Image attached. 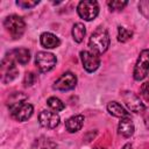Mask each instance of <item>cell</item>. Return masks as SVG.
Returning a JSON list of instances; mask_svg holds the SVG:
<instances>
[{"mask_svg":"<svg viewBox=\"0 0 149 149\" xmlns=\"http://www.w3.org/2000/svg\"><path fill=\"white\" fill-rule=\"evenodd\" d=\"M56 56L48 51H38L35 56V64L40 72H49L56 65Z\"/></svg>","mask_w":149,"mask_h":149,"instance_id":"cell-5","label":"cell"},{"mask_svg":"<svg viewBox=\"0 0 149 149\" xmlns=\"http://www.w3.org/2000/svg\"><path fill=\"white\" fill-rule=\"evenodd\" d=\"M109 43H111L109 34L107 29L102 27H99L98 29H95L88 40V47L91 51L97 55H101L105 51H107Z\"/></svg>","mask_w":149,"mask_h":149,"instance_id":"cell-1","label":"cell"},{"mask_svg":"<svg viewBox=\"0 0 149 149\" xmlns=\"http://www.w3.org/2000/svg\"><path fill=\"white\" fill-rule=\"evenodd\" d=\"M95 149H105V148H100V147H99V148H95Z\"/></svg>","mask_w":149,"mask_h":149,"instance_id":"cell-27","label":"cell"},{"mask_svg":"<svg viewBox=\"0 0 149 149\" xmlns=\"http://www.w3.org/2000/svg\"><path fill=\"white\" fill-rule=\"evenodd\" d=\"M118 132L123 137H130L134 134L135 127H134V123L130 120V118H122L120 120L119 127H118Z\"/></svg>","mask_w":149,"mask_h":149,"instance_id":"cell-15","label":"cell"},{"mask_svg":"<svg viewBox=\"0 0 149 149\" xmlns=\"http://www.w3.org/2000/svg\"><path fill=\"white\" fill-rule=\"evenodd\" d=\"M77 13L85 21H92L99 14V5L94 0H83L77 6Z\"/></svg>","mask_w":149,"mask_h":149,"instance_id":"cell-3","label":"cell"},{"mask_svg":"<svg viewBox=\"0 0 149 149\" xmlns=\"http://www.w3.org/2000/svg\"><path fill=\"white\" fill-rule=\"evenodd\" d=\"M33 112H34V107L28 101L21 102L20 105L9 109V113H10L12 118L15 119L16 121H21V122L27 121L33 115Z\"/></svg>","mask_w":149,"mask_h":149,"instance_id":"cell-7","label":"cell"},{"mask_svg":"<svg viewBox=\"0 0 149 149\" xmlns=\"http://www.w3.org/2000/svg\"><path fill=\"white\" fill-rule=\"evenodd\" d=\"M80 59H81L83 68L87 72H94L100 65L99 55H97L92 51H87V50L80 51Z\"/></svg>","mask_w":149,"mask_h":149,"instance_id":"cell-10","label":"cell"},{"mask_svg":"<svg viewBox=\"0 0 149 149\" xmlns=\"http://www.w3.org/2000/svg\"><path fill=\"white\" fill-rule=\"evenodd\" d=\"M121 149H132V144L130 143H126Z\"/></svg>","mask_w":149,"mask_h":149,"instance_id":"cell-25","label":"cell"},{"mask_svg":"<svg viewBox=\"0 0 149 149\" xmlns=\"http://www.w3.org/2000/svg\"><path fill=\"white\" fill-rule=\"evenodd\" d=\"M132 36H133V31H130V30H128L127 28L121 27V26L118 27V41H119V42L125 43V42H127L129 38H132Z\"/></svg>","mask_w":149,"mask_h":149,"instance_id":"cell-19","label":"cell"},{"mask_svg":"<svg viewBox=\"0 0 149 149\" xmlns=\"http://www.w3.org/2000/svg\"><path fill=\"white\" fill-rule=\"evenodd\" d=\"M19 74V70L15 65V62L5 56L1 61V80L2 83L7 84V83H10L12 80H14Z\"/></svg>","mask_w":149,"mask_h":149,"instance_id":"cell-6","label":"cell"},{"mask_svg":"<svg viewBox=\"0 0 149 149\" xmlns=\"http://www.w3.org/2000/svg\"><path fill=\"white\" fill-rule=\"evenodd\" d=\"M40 149H52V148H50V147H41Z\"/></svg>","mask_w":149,"mask_h":149,"instance_id":"cell-26","label":"cell"},{"mask_svg":"<svg viewBox=\"0 0 149 149\" xmlns=\"http://www.w3.org/2000/svg\"><path fill=\"white\" fill-rule=\"evenodd\" d=\"M77 85V77L74 73L68 71L64 72L52 85V87L55 90L58 91H70L72 88H74V86Z\"/></svg>","mask_w":149,"mask_h":149,"instance_id":"cell-8","label":"cell"},{"mask_svg":"<svg viewBox=\"0 0 149 149\" xmlns=\"http://www.w3.org/2000/svg\"><path fill=\"white\" fill-rule=\"evenodd\" d=\"M149 72V49H144L140 52L136 64L134 66L133 77L135 80H143Z\"/></svg>","mask_w":149,"mask_h":149,"instance_id":"cell-4","label":"cell"},{"mask_svg":"<svg viewBox=\"0 0 149 149\" xmlns=\"http://www.w3.org/2000/svg\"><path fill=\"white\" fill-rule=\"evenodd\" d=\"M127 3H128L127 1H120V0H112V1H108V2H107L108 7H109V9H111L112 12L123 9V8L127 6Z\"/></svg>","mask_w":149,"mask_h":149,"instance_id":"cell-20","label":"cell"},{"mask_svg":"<svg viewBox=\"0 0 149 149\" xmlns=\"http://www.w3.org/2000/svg\"><path fill=\"white\" fill-rule=\"evenodd\" d=\"M6 56L12 58L15 63L26 65L30 59V51L26 48H17V49H13L9 52H7Z\"/></svg>","mask_w":149,"mask_h":149,"instance_id":"cell-12","label":"cell"},{"mask_svg":"<svg viewBox=\"0 0 149 149\" xmlns=\"http://www.w3.org/2000/svg\"><path fill=\"white\" fill-rule=\"evenodd\" d=\"M3 26L14 40L20 38L26 30V23H24L23 19L19 15H15V14L8 15L3 20Z\"/></svg>","mask_w":149,"mask_h":149,"instance_id":"cell-2","label":"cell"},{"mask_svg":"<svg viewBox=\"0 0 149 149\" xmlns=\"http://www.w3.org/2000/svg\"><path fill=\"white\" fill-rule=\"evenodd\" d=\"M140 94H141V97H142L147 102H149V81L143 83V84L141 85Z\"/></svg>","mask_w":149,"mask_h":149,"instance_id":"cell-24","label":"cell"},{"mask_svg":"<svg viewBox=\"0 0 149 149\" xmlns=\"http://www.w3.org/2000/svg\"><path fill=\"white\" fill-rule=\"evenodd\" d=\"M38 3H40L38 0H34V1H30V0H17L16 1V5L19 7H21V8H24V9L33 8V7H35Z\"/></svg>","mask_w":149,"mask_h":149,"instance_id":"cell-22","label":"cell"},{"mask_svg":"<svg viewBox=\"0 0 149 149\" xmlns=\"http://www.w3.org/2000/svg\"><path fill=\"white\" fill-rule=\"evenodd\" d=\"M36 81V74L34 72H27L24 74V78H23V85L24 87H30L35 84Z\"/></svg>","mask_w":149,"mask_h":149,"instance_id":"cell-23","label":"cell"},{"mask_svg":"<svg viewBox=\"0 0 149 149\" xmlns=\"http://www.w3.org/2000/svg\"><path fill=\"white\" fill-rule=\"evenodd\" d=\"M83 125H84V115L81 114L73 115L65 121V128L69 133H77L78 130L81 129Z\"/></svg>","mask_w":149,"mask_h":149,"instance_id":"cell-14","label":"cell"},{"mask_svg":"<svg viewBox=\"0 0 149 149\" xmlns=\"http://www.w3.org/2000/svg\"><path fill=\"white\" fill-rule=\"evenodd\" d=\"M121 97L126 104V106L134 113H140V112H143L146 106L141 101L140 97L136 95L134 92L132 91H123L121 93Z\"/></svg>","mask_w":149,"mask_h":149,"instance_id":"cell-9","label":"cell"},{"mask_svg":"<svg viewBox=\"0 0 149 149\" xmlns=\"http://www.w3.org/2000/svg\"><path fill=\"white\" fill-rule=\"evenodd\" d=\"M40 42H41V45L45 49H54V48L59 47V44H61V40L55 34L49 33V31L41 34Z\"/></svg>","mask_w":149,"mask_h":149,"instance_id":"cell-13","label":"cell"},{"mask_svg":"<svg viewBox=\"0 0 149 149\" xmlns=\"http://www.w3.org/2000/svg\"><path fill=\"white\" fill-rule=\"evenodd\" d=\"M107 111H108V113L111 115L116 116V118H120V119H122V118H130L129 112H127V109H125L121 106V104H119L118 101H111V102H108Z\"/></svg>","mask_w":149,"mask_h":149,"instance_id":"cell-16","label":"cell"},{"mask_svg":"<svg viewBox=\"0 0 149 149\" xmlns=\"http://www.w3.org/2000/svg\"><path fill=\"white\" fill-rule=\"evenodd\" d=\"M85 34H86V27L84 26V23L77 22V23L73 24V27H72V37H73L74 42H77V43L83 42V40L85 37Z\"/></svg>","mask_w":149,"mask_h":149,"instance_id":"cell-17","label":"cell"},{"mask_svg":"<svg viewBox=\"0 0 149 149\" xmlns=\"http://www.w3.org/2000/svg\"><path fill=\"white\" fill-rule=\"evenodd\" d=\"M61 118L56 112L51 111H42L38 114V122L42 127L48 129H54L59 125Z\"/></svg>","mask_w":149,"mask_h":149,"instance_id":"cell-11","label":"cell"},{"mask_svg":"<svg viewBox=\"0 0 149 149\" xmlns=\"http://www.w3.org/2000/svg\"><path fill=\"white\" fill-rule=\"evenodd\" d=\"M139 12L149 20V0H142L139 2Z\"/></svg>","mask_w":149,"mask_h":149,"instance_id":"cell-21","label":"cell"},{"mask_svg":"<svg viewBox=\"0 0 149 149\" xmlns=\"http://www.w3.org/2000/svg\"><path fill=\"white\" fill-rule=\"evenodd\" d=\"M47 105L54 111V112H61V111H63L64 108H65V105H64V102L61 100V99H58V98H56V97H50L48 100H47Z\"/></svg>","mask_w":149,"mask_h":149,"instance_id":"cell-18","label":"cell"}]
</instances>
